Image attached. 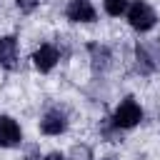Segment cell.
<instances>
[{"label": "cell", "instance_id": "1", "mask_svg": "<svg viewBox=\"0 0 160 160\" xmlns=\"http://www.w3.org/2000/svg\"><path fill=\"white\" fill-rule=\"evenodd\" d=\"M128 20H130V25H132L135 30L145 32V30H150V28L155 25V12H152V8H150L148 2L135 0V2L128 8Z\"/></svg>", "mask_w": 160, "mask_h": 160}, {"label": "cell", "instance_id": "4", "mask_svg": "<svg viewBox=\"0 0 160 160\" xmlns=\"http://www.w3.org/2000/svg\"><path fill=\"white\" fill-rule=\"evenodd\" d=\"M68 20L72 22H92L95 20V8L90 0H70L68 5Z\"/></svg>", "mask_w": 160, "mask_h": 160}, {"label": "cell", "instance_id": "2", "mask_svg": "<svg viewBox=\"0 0 160 160\" xmlns=\"http://www.w3.org/2000/svg\"><path fill=\"white\" fill-rule=\"evenodd\" d=\"M140 120H142V110H140V105H138L132 98H125V100L118 105L115 115H112V122H115L118 128H135Z\"/></svg>", "mask_w": 160, "mask_h": 160}, {"label": "cell", "instance_id": "10", "mask_svg": "<svg viewBox=\"0 0 160 160\" xmlns=\"http://www.w3.org/2000/svg\"><path fill=\"white\" fill-rule=\"evenodd\" d=\"M45 160H68V158L60 155V152H50V155H45Z\"/></svg>", "mask_w": 160, "mask_h": 160}, {"label": "cell", "instance_id": "9", "mask_svg": "<svg viewBox=\"0 0 160 160\" xmlns=\"http://www.w3.org/2000/svg\"><path fill=\"white\" fill-rule=\"evenodd\" d=\"M15 2H18V8H20L22 12H30V10L38 5V0H15Z\"/></svg>", "mask_w": 160, "mask_h": 160}, {"label": "cell", "instance_id": "3", "mask_svg": "<svg viewBox=\"0 0 160 160\" xmlns=\"http://www.w3.org/2000/svg\"><path fill=\"white\" fill-rule=\"evenodd\" d=\"M20 140H22L20 125H18L12 118L2 115V118H0V145H2V148H15Z\"/></svg>", "mask_w": 160, "mask_h": 160}, {"label": "cell", "instance_id": "7", "mask_svg": "<svg viewBox=\"0 0 160 160\" xmlns=\"http://www.w3.org/2000/svg\"><path fill=\"white\" fill-rule=\"evenodd\" d=\"M15 60H18V42L15 38H0V65L5 68H15Z\"/></svg>", "mask_w": 160, "mask_h": 160}, {"label": "cell", "instance_id": "6", "mask_svg": "<svg viewBox=\"0 0 160 160\" xmlns=\"http://www.w3.org/2000/svg\"><path fill=\"white\" fill-rule=\"evenodd\" d=\"M65 128H68V120H65V115H62L60 110H50V112L40 120V130H42L45 135H60Z\"/></svg>", "mask_w": 160, "mask_h": 160}, {"label": "cell", "instance_id": "5", "mask_svg": "<svg viewBox=\"0 0 160 160\" xmlns=\"http://www.w3.org/2000/svg\"><path fill=\"white\" fill-rule=\"evenodd\" d=\"M58 50L52 48V45H40L38 50H35V55H32V62H35V68L40 70V72H48V70H52L55 68V62H58Z\"/></svg>", "mask_w": 160, "mask_h": 160}, {"label": "cell", "instance_id": "8", "mask_svg": "<svg viewBox=\"0 0 160 160\" xmlns=\"http://www.w3.org/2000/svg\"><path fill=\"white\" fill-rule=\"evenodd\" d=\"M128 10V0H105V12L108 15H122Z\"/></svg>", "mask_w": 160, "mask_h": 160}]
</instances>
